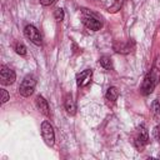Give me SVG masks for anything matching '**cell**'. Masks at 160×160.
I'll list each match as a JSON object with an SVG mask.
<instances>
[{"label":"cell","mask_w":160,"mask_h":160,"mask_svg":"<svg viewBox=\"0 0 160 160\" xmlns=\"http://www.w3.org/2000/svg\"><path fill=\"white\" fill-rule=\"evenodd\" d=\"M35 86H36V80L32 75H26L24 78V80L21 81L20 86H19V92L20 95L28 98L30 95H32L34 90H35Z\"/></svg>","instance_id":"6da1fadb"},{"label":"cell","mask_w":160,"mask_h":160,"mask_svg":"<svg viewBox=\"0 0 160 160\" xmlns=\"http://www.w3.org/2000/svg\"><path fill=\"white\" fill-rule=\"evenodd\" d=\"M41 135H42V139H44L46 145H49V146L54 145L55 132H54V129H52V126L49 121H42V124H41Z\"/></svg>","instance_id":"7a4b0ae2"},{"label":"cell","mask_w":160,"mask_h":160,"mask_svg":"<svg viewBox=\"0 0 160 160\" xmlns=\"http://www.w3.org/2000/svg\"><path fill=\"white\" fill-rule=\"evenodd\" d=\"M16 79V75L14 72V70H11L10 68L5 66V65H1L0 68V81L2 85H11L14 84Z\"/></svg>","instance_id":"3957f363"},{"label":"cell","mask_w":160,"mask_h":160,"mask_svg":"<svg viewBox=\"0 0 160 160\" xmlns=\"http://www.w3.org/2000/svg\"><path fill=\"white\" fill-rule=\"evenodd\" d=\"M24 34L35 45H40L41 44V35H40L39 30L34 25H26L25 29H24Z\"/></svg>","instance_id":"277c9868"},{"label":"cell","mask_w":160,"mask_h":160,"mask_svg":"<svg viewBox=\"0 0 160 160\" xmlns=\"http://www.w3.org/2000/svg\"><path fill=\"white\" fill-rule=\"evenodd\" d=\"M149 142V135H148V130L141 125L139 128V134L135 139V146L138 149H142L146 144Z\"/></svg>","instance_id":"5b68a950"},{"label":"cell","mask_w":160,"mask_h":160,"mask_svg":"<svg viewBox=\"0 0 160 160\" xmlns=\"http://www.w3.org/2000/svg\"><path fill=\"white\" fill-rule=\"evenodd\" d=\"M82 22H84V25H85L88 29H90V30H92V31H98V30L101 29V22H100L96 18H94V16H91V15H85V16H82Z\"/></svg>","instance_id":"8992f818"},{"label":"cell","mask_w":160,"mask_h":160,"mask_svg":"<svg viewBox=\"0 0 160 160\" xmlns=\"http://www.w3.org/2000/svg\"><path fill=\"white\" fill-rule=\"evenodd\" d=\"M148 75L150 76V79L152 80V82L155 85L159 84V81H160V56H158L155 59V62H154V65H152V68Z\"/></svg>","instance_id":"52a82bcc"},{"label":"cell","mask_w":160,"mask_h":160,"mask_svg":"<svg viewBox=\"0 0 160 160\" xmlns=\"http://www.w3.org/2000/svg\"><path fill=\"white\" fill-rule=\"evenodd\" d=\"M35 104H36V106H38V109H39V111H40L41 114H44L45 116H49V115H50L49 104H48V101H46L41 95H38V96H36Z\"/></svg>","instance_id":"ba28073f"},{"label":"cell","mask_w":160,"mask_h":160,"mask_svg":"<svg viewBox=\"0 0 160 160\" xmlns=\"http://www.w3.org/2000/svg\"><path fill=\"white\" fill-rule=\"evenodd\" d=\"M91 70H89V69H86V70H82L81 72H79L78 75H76V84H78V86H85L89 81H90V79H91Z\"/></svg>","instance_id":"9c48e42d"},{"label":"cell","mask_w":160,"mask_h":160,"mask_svg":"<svg viewBox=\"0 0 160 160\" xmlns=\"http://www.w3.org/2000/svg\"><path fill=\"white\" fill-rule=\"evenodd\" d=\"M132 41H128V42H115L114 44V50L116 52H121V54H128L132 50Z\"/></svg>","instance_id":"30bf717a"},{"label":"cell","mask_w":160,"mask_h":160,"mask_svg":"<svg viewBox=\"0 0 160 160\" xmlns=\"http://www.w3.org/2000/svg\"><path fill=\"white\" fill-rule=\"evenodd\" d=\"M155 86H156V85L152 82V80L150 79V76L146 75L145 79H144V81H142V85H141V92H142V95H149V94H151L152 90L155 89Z\"/></svg>","instance_id":"8fae6325"},{"label":"cell","mask_w":160,"mask_h":160,"mask_svg":"<svg viewBox=\"0 0 160 160\" xmlns=\"http://www.w3.org/2000/svg\"><path fill=\"white\" fill-rule=\"evenodd\" d=\"M64 106H65V110H66L70 115H75V112H76V104H75V100L72 99V96H71L70 94H68V95L65 96Z\"/></svg>","instance_id":"7c38bea8"},{"label":"cell","mask_w":160,"mask_h":160,"mask_svg":"<svg viewBox=\"0 0 160 160\" xmlns=\"http://www.w3.org/2000/svg\"><path fill=\"white\" fill-rule=\"evenodd\" d=\"M106 100L109 101H115L119 96V90L115 88V86H110L108 90H106Z\"/></svg>","instance_id":"4fadbf2b"},{"label":"cell","mask_w":160,"mask_h":160,"mask_svg":"<svg viewBox=\"0 0 160 160\" xmlns=\"http://www.w3.org/2000/svg\"><path fill=\"white\" fill-rule=\"evenodd\" d=\"M99 62L105 69H112V61H111V59L109 56H101L99 59Z\"/></svg>","instance_id":"5bb4252c"},{"label":"cell","mask_w":160,"mask_h":160,"mask_svg":"<svg viewBox=\"0 0 160 160\" xmlns=\"http://www.w3.org/2000/svg\"><path fill=\"white\" fill-rule=\"evenodd\" d=\"M54 18L56 21H62L64 20V10L61 8H58L54 12Z\"/></svg>","instance_id":"9a60e30c"},{"label":"cell","mask_w":160,"mask_h":160,"mask_svg":"<svg viewBox=\"0 0 160 160\" xmlns=\"http://www.w3.org/2000/svg\"><path fill=\"white\" fill-rule=\"evenodd\" d=\"M15 51L19 54V55H21V56H24V55H26V48H25V45L24 44H16V46H15Z\"/></svg>","instance_id":"2e32d148"},{"label":"cell","mask_w":160,"mask_h":160,"mask_svg":"<svg viewBox=\"0 0 160 160\" xmlns=\"http://www.w3.org/2000/svg\"><path fill=\"white\" fill-rule=\"evenodd\" d=\"M151 110H152V112H154L155 115L160 112V104H159L158 100H154V102H152V105H151Z\"/></svg>","instance_id":"e0dca14e"},{"label":"cell","mask_w":160,"mask_h":160,"mask_svg":"<svg viewBox=\"0 0 160 160\" xmlns=\"http://www.w3.org/2000/svg\"><path fill=\"white\" fill-rule=\"evenodd\" d=\"M0 92H1V102L5 104V102L9 100V98H10V96H9V92H8L5 89H1Z\"/></svg>","instance_id":"ac0fdd59"},{"label":"cell","mask_w":160,"mask_h":160,"mask_svg":"<svg viewBox=\"0 0 160 160\" xmlns=\"http://www.w3.org/2000/svg\"><path fill=\"white\" fill-rule=\"evenodd\" d=\"M152 135L156 140H160V126H155L152 130Z\"/></svg>","instance_id":"d6986e66"},{"label":"cell","mask_w":160,"mask_h":160,"mask_svg":"<svg viewBox=\"0 0 160 160\" xmlns=\"http://www.w3.org/2000/svg\"><path fill=\"white\" fill-rule=\"evenodd\" d=\"M56 0H40V4L41 5H44V6H49V5H51L52 2H55Z\"/></svg>","instance_id":"ffe728a7"},{"label":"cell","mask_w":160,"mask_h":160,"mask_svg":"<svg viewBox=\"0 0 160 160\" xmlns=\"http://www.w3.org/2000/svg\"><path fill=\"white\" fill-rule=\"evenodd\" d=\"M159 158H160V154H159Z\"/></svg>","instance_id":"44dd1931"},{"label":"cell","mask_w":160,"mask_h":160,"mask_svg":"<svg viewBox=\"0 0 160 160\" xmlns=\"http://www.w3.org/2000/svg\"><path fill=\"white\" fill-rule=\"evenodd\" d=\"M116 1H118V0H116Z\"/></svg>","instance_id":"7402d4cb"}]
</instances>
